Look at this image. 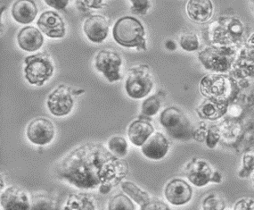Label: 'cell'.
Instances as JSON below:
<instances>
[{"mask_svg": "<svg viewBox=\"0 0 254 210\" xmlns=\"http://www.w3.org/2000/svg\"><path fill=\"white\" fill-rule=\"evenodd\" d=\"M132 3L131 12L136 14L144 15L148 11L150 3L148 0H130Z\"/></svg>", "mask_w": 254, "mask_h": 210, "instance_id": "4dcf8cb0", "label": "cell"}, {"mask_svg": "<svg viewBox=\"0 0 254 210\" xmlns=\"http://www.w3.org/2000/svg\"><path fill=\"white\" fill-rule=\"evenodd\" d=\"M122 57L114 49H102L95 57V66L105 75L110 83H115L122 79L120 69L122 66Z\"/></svg>", "mask_w": 254, "mask_h": 210, "instance_id": "9c48e42d", "label": "cell"}, {"mask_svg": "<svg viewBox=\"0 0 254 210\" xmlns=\"http://www.w3.org/2000/svg\"><path fill=\"white\" fill-rule=\"evenodd\" d=\"M37 24L40 31L49 38L62 39L65 36V23L61 15L55 11L41 13Z\"/></svg>", "mask_w": 254, "mask_h": 210, "instance_id": "7c38bea8", "label": "cell"}, {"mask_svg": "<svg viewBox=\"0 0 254 210\" xmlns=\"http://www.w3.org/2000/svg\"><path fill=\"white\" fill-rule=\"evenodd\" d=\"M153 132L154 128L151 123L145 119L140 118L130 123L127 130V135L133 144L142 147Z\"/></svg>", "mask_w": 254, "mask_h": 210, "instance_id": "ffe728a7", "label": "cell"}, {"mask_svg": "<svg viewBox=\"0 0 254 210\" xmlns=\"http://www.w3.org/2000/svg\"><path fill=\"white\" fill-rule=\"evenodd\" d=\"M30 210H60V205L50 195L36 194L31 197Z\"/></svg>", "mask_w": 254, "mask_h": 210, "instance_id": "603a6c76", "label": "cell"}, {"mask_svg": "<svg viewBox=\"0 0 254 210\" xmlns=\"http://www.w3.org/2000/svg\"><path fill=\"white\" fill-rule=\"evenodd\" d=\"M45 3L57 10H64L70 0H44Z\"/></svg>", "mask_w": 254, "mask_h": 210, "instance_id": "d590c367", "label": "cell"}, {"mask_svg": "<svg viewBox=\"0 0 254 210\" xmlns=\"http://www.w3.org/2000/svg\"><path fill=\"white\" fill-rule=\"evenodd\" d=\"M153 86L149 66L139 65L127 71L125 90L132 99L139 100L145 98L152 91Z\"/></svg>", "mask_w": 254, "mask_h": 210, "instance_id": "8992f818", "label": "cell"}, {"mask_svg": "<svg viewBox=\"0 0 254 210\" xmlns=\"http://www.w3.org/2000/svg\"><path fill=\"white\" fill-rule=\"evenodd\" d=\"M226 208L225 201L215 194H210L202 202V210H224Z\"/></svg>", "mask_w": 254, "mask_h": 210, "instance_id": "83f0119b", "label": "cell"}, {"mask_svg": "<svg viewBox=\"0 0 254 210\" xmlns=\"http://www.w3.org/2000/svg\"><path fill=\"white\" fill-rule=\"evenodd\" d=\"M166 48L170 50H174L176 48V44L172 40H168L166 42Z\"/></svg>", "mask_w": 254, "mask_h": 210, "instance_id": "74e56055", "label": "cell"}, {"mask_svg": "<svg viewBox=\"0 0 254 210\" xmlns=\"http://www.w3.org/2000/svg\"><path fill=\"white\" fill-rule=\"evenodd\" d=\"M202 96L219 103L228 104L237 96L238 89L236 82L228 75H208L200 83Z\"/></svg>", "mask_w": 254, "mask_h": 210, "instance_id": "3957f363", "label": "cell"}, {"mask_svg": "<svg viewBox=\"0 0 254 210\" xmlns=\"http://www.w3.org/2000/svg\"><path fill=\"white\" fill-rule=\"evenodd\" d=\"M167 201L175 206H182L191 201L193 190L184 180H171L165 188Z\"/></svg>", "mask_w": 254, "mask_h": 210, "instance_id": "4fadbf2b", "label": "cell"}, {"mask_svg": "<svg viewBox=\"0 0 254 210\" xmlns=\"http://www.w3.org/2000/svg\"><path fill=\"white\" fill-rule=\"evenodd\" d=\"M114 39L124 48L146 50L145 28L139 20L132 16L120 18L113 29Z\"/></svg>", "mask_w": 254, "mask_h": 210, "instance_id": "7a4b0ae2", "label": "cell"}, {"mask_svg": "<svg viewBox=\"0 0 254 210\" xmlns=\"http://www.w3.org/2000/svg\"><path fill=\"white\" fill-rule=\"evenodd\" d=\"M79 4L86 9H100L105 6L103 0H79Z\"/></svg>", "mask_w": 254, "mask_h": 210, "instance_id": "836d02e7", "label": "cell"}, {"mask_svg": "<svg viewBox=\"0 0 254 210\" xmlns=\"http://www.w3.org/2000/svg\"><path fill=\"white\" fill-rule=\"evenodd\" d=\"M180 46L186 51L193 52L199 48V40L197 36L194 33H185L180 38Z\"/></svg>", "mask_w": 254, "mask_h": 210, "instance_id": "f1b7e54d", "label": "cell"}, {"mask_svg": "<svg viewBox=\"0 0 254 210\" xmlns=\"http://www.w3.org/2000/svg\"><path fill=\"white\" fill-rule=\"evenodd\" d=\"M38 14V7L34 0H16L12 6V16L22 24L31 23Z\"/></svg>", "mask_w": 254, "mask_h": 210, "instance_id": "d6986e66", "label": "cell"}, {"mask_svg": "<svg viewBox=\"0 0 254 210\" xmlns=\"http://www.w3.org/2000/svg\"><path fill=\"white\" fill-rule=\"evenodd\" d=\"M3 210H30L31 202L27 193L19 187H9L1 194Z\"/></svg>", "mask_w": 254, "mask_h": 210, "instance_id": "9a60e30c", "label": "cell"}, {"mask_svg": "<svg viewBox=\"0 0 254 210\" xmlns=\"http://www.w3.org/2000/svg\"><path fill=\"white\" fill-rule=\"evenodd\" d=\"M161 107V101L158 96H151L142 104V114L144 116H153L158 113Z\"/></svg>", "mask_w": 254, "mask_h": 210, "instance_id": "4316f807", "label": "cell"}, {"mask_svg": "<svg viewBox=\"0 0 254 210\" xmlns=\"http://www.w3.org/2000/svg\"><path fill=\"white\" fill-rule=\"evenodd\" d=\"M146 158L160 160L164 158L169 150V142L161 132H154L141 147Z\"/></svg>", "mask_w": 254, "mask_h": 210, "instance_id": "2e32d148", "label": "cell"}, {"mask_svg": "<svg viewBox=\"0 0 254 210\" xmlns=\"http://www.w3.org/2000/svg\"><path fill=\"white\" fill-rule=\"evenodd\" d=\"M187 12L193 22L202 24L212 17L213 4L211 0H189Z\"/></svg>", "mask_w": 254, "mask_h": 210, "instance_id": "ac0fdd59", "label": "cell"}, {"mask_svg": "<svg viewBox=\"0 0 254 210\" xmlns=\"http://www.w3.org/2000/svg\"><path fill=\"white\" fill-rule=\"evenodd\" d=\"M220 140V132L219 128L215 125L210 126L207 131L206 135V144L207 147L210 149H213L218 144L219 140Z\"/></svg>", "mask_w": 254, "mask_h": 210, "instance_id": "f546056e", "label": "cell"}, {"mask_svg": "<svg viewBox=\"0 0 254 210\" xmlns=\"http://www.w3.org/2000/svg\"><path fill=\"white\" fill-rule=\"evenodd\" d=\"M228 107V104L219 103L206 99L196 108V112L200 118L214 121L222 117L227 113Z\"/></svg>", "mask_w": 254, "mask_h": 210, "instance_id": "44dd1931", "label": "cell"}, {"mask_svg": "<svg viewBox=\"0 0 254 210\" xmlns=\"http://www.w3.org/2000/svg\"><path fill=\"white\" fill-rule=\"evenodd\" d=\"M64 210H96V207L88 194L71 193L67 199Z\"/></svg>", "mask_w": 254, "mask_h": 210, "instance_id": "7402d4cb", "label": "cell"}, {"mask_svg": "<svg viewBox=\"0 0 254 210\" xmlns=\"http://www.w3.org/2000/svg\"><path fill=\"white\" fill-rule=\"evenodd\" d=\"M235 210H254V200L243 199L236 204Z\"/></svg>", "mask_w": 254, "mask_h": 210, "instance_id": "e575fe53", "label": "cell"}, {"mask_svg": "<svg viewBox=\"0 0 254 210\" xmlns=\"http://www.w3.org/2000/svg\"><path fill=\"white\" fill-rule=\"evenodd\" d=\"M128 173L125 160L100 143L88 142L75 148L63 158L59 166L62 178L80 189L95 190L107 194Z\"/></svg>", "mask_w": 254, "mask_h": 210, "instance_id": "6da1fadb", "label": "cell"}, {"mask_svg": "<svg viewBox=\"0 0 254 210\" xmlns=\"http://www.w3.org/2000/svg\"><path fill=\"white\" fill-rule=\"evenodd\" d=\"M17 42L19 47L23 50L34 52L43 46L44 38L40 30L36 27L26 26L23 27L18 32Z\"/></svg>", "mask_w": 254, "mask_h": 210, "instance_id": "e0dca14e", "label": "cell"}, {"mask_svg": "<svg viewBox=\"0 0 254 210\" xmlns=\"http://www.w3.org/2000/svg\"><path fill=\"white\" fill-rule=\"evenodd\" d=\"M83 31L90 41L102 43L108 36L109 22L104 15L94 14L84 22Z\"/></svg>", "mask_w": 254, "mask_h": 210, "instance_id": "5bb4252c", "label": "cell"}, {"mask_svg": "<svg viewBox=\"0 0 254 210\" xmlns=\"http://www.w3.org/2000/svg\"><path fill=\"white\" fill-rule=\"evenodd\" d=\"M108 210H136L131 200L123 193H118L110 200Z\"/></svg>", "mask_w": 254, "mask_h": 210, "instance_id": "d4e9b609", "label": "cell"}, {"mask_svg": "<svg viewBox=\"0 0 254 210\" xmlns=\"http://www.w3.org/2000/svg\"><path fill=\"white\" fill-rule=\"evenodd\" d=\"M246 51L247 57L251 59H254V33L246 42Z\"/></svg>", "mask_w": 254, "mask_h": 210, "instance_id": "8d00e7d4", "label": "cell"}, {"mask_svg": "<svg viewBox=\"0 0 254 210\" xmlns=\"http://www.w3.org/2000/svg\"><path fill=\"white\" fill-rule=\"evenodd\" d=\"M185 173L189 182L197 187L205 186L210 182L219 184L222 179L219 172H213L210 164L200 158H193L187 165Z\"/></svg>", "mask_w": 254, "mask_h": 210, "instance_id": "ba28073f", "label": "cell"}, {"mask_svg": "<svg viewBox=\"0 0 254 210\" xmlns=\"http://www.w3.org/2000/svg\"><path fill=\"white\" fill-rule=\"evenodd\" d=\"M27 137L33 144H49L55 137L54 123L45 117L34 119L27 127Z\"/></svg>", "mask_w": 254, "mask_h": 210, "instance_id": "8fae6325", "label": "cell"}, {"mask_svg": "<svg viewBox=\"0 0 254 210\" xmlns=\"http://www.w3.org/2000/svg\"><path fill=\"white\" fill-rule=\"evenodd\" d=\"M24 75L29 84L43 86L52 77L55 66L48 53H38L24 59Z\"/></svg>", "mask_w": 254, "mask_h": 210, "instance_id": "5b68a950", "label": "cell"}, {"mask_svg": "<svg viewBox=\"0 0 254 210\" xmlns=\"http://www.w3.org/2000/svg\"><path fill=\"white\" fill-rule=\"evenodd\" d=\"M160 122L167 133L175 140H189L193 138V124L187 114L176 106H170L163 110Z\"/></svg>", "mask_w": 254, "mask_h": 210, "instance_id": "277c9868", "label": "cell"}, {"mask_svg": "<svg viewBox=\"0 0 254 210\" xmlns=\"http://www.w3.org/2000/svg\"><path fill=\"white\" fill-rule=\"evenodd\" d=\"M110 151L119 158L125 157L127 153V143L121 136H114L108 142Z\"/></svg>", "mask_w": 254, "mask_h": 210, "instance_id": "484cf974", "label": "cell"}, {"mask_svg": "<svg viewBox=\"0 0 254 210\" xmlns=\"http://www.w3.org/2000/svg\"><path fill=\"white\" fill-rule=\"evenodd\" d=\"M122 188L127 196L131 198L134 202L140 206H143L150 201L149 194L132 182H123Z\"/></svg>", "mask_w": 254, "mask_h": 210, "instance_id": "cb8c5ba5", "label": "cell"}, {"mask_svg": "<svg viewBox=\"0 0 254 210\" xmlns=\"http://www.w3.org/2000/svg\"><path fill=\"white\" fill-rule=\"evenodd\" d=\"M141 210H171L166 203L157 201V200H150L143 206H141Z\"/></svg>", "mask_w": 254, "mask_h": 210, "instance_id": "d6a6232c", "label": "cell"}, {"mask_svg": "<svg viewBox=\"0 0 254 210\" xmlns=\"http://www.w3.org/2000/svg\"><path fill=\"white\" fill-rule=\"evenodd\" d=\"M71 89L61 84L49 95L47 105L51 114L56 116H65L70 114L74 105Z\"/></svg>", "mask_w": 254, "mask_h": 210, "instance_id": "30bf717a", "label": "cell"}, {"mask_svg": "<svg viewBox=\"0 0 254 210\" xmlns=\"http://www.w3.org/2000/svg\"><path fill=\"white\" fill-rule=\"evenodd\" d=\"M198 57L207 70L227 72L234 61L235 52L231 48L209 47L199 53Z\"/></svg>", "mask_w": 254, "mask_h": 210, "instance_id": "52a82bcc", "label": "cell"}, {"mask_svg": "<svg viewBox=\"0 0 254 210\" xmlns=\"http://www.w3.org/2000/svg\"><path fill=\"white\" fill-rule=\"evenodd\" d=\"M243 164H244L243 174L249 175L254 170V151H248L245 154Z\"/></svg>", "mask_w": 254, "mask_h": 210, "instance_id": "1f68e13d", "label": "cell"}]
</instances>
